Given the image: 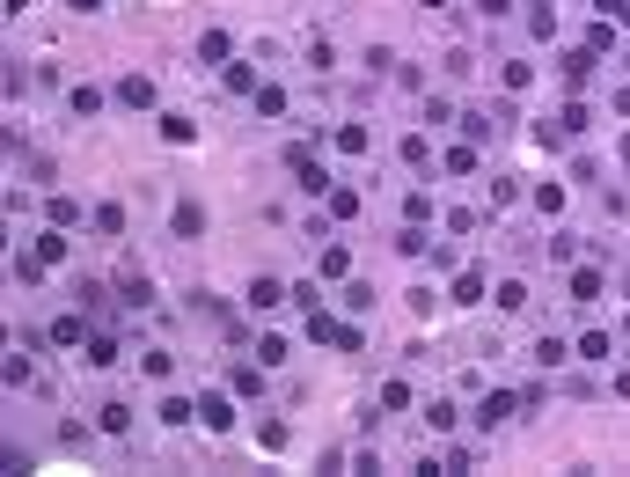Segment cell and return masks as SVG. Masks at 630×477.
Masks as SVG:
<instances>
[{
  "mask_svg": "<svg viewBox=\"0 0 630 477\" xmlns=\"http://www.w3.org/2000/svg\"><path fill=\"white\" fill-rule=\"evenodd\" d=\"M286 170H294V184L308 191V198H330V170H323V154H315V140H286V154H278Z\"/></svg>",
  "mask_w": 630,
  "mask_h": 477,
  "instance_id": "obj_1",
  "label": "cell"
},
{
  "mask_svg": "<svg viewBox=\"0 0 630 477\" xmlns=\"http://www.w3.org/2000/svg\"><path fill=\"white\" fill-rule=\"evenodd\" d=\"M198 427H205V434H227V427H235V390H205V397H198Z\"/></svg>",
  "mask_w": 630,
  "mask_h": 477,
  "instance_id": "obj_2",
  "label": "cell"
},
{
  "mask_svg": "<svg viewBox=\"0 0 630 477\" xmlns=\"http://www.w3.org/2000/svg\"><path fill=\"white\" fill-rule=\"evenodd\" d=\"M44 338L59 345V353H81V345H88V316H81V308H67V316H51V324H44Z\"/></svg>",
  "mask_w": 630,
  "mask_h": 477,
  "instance_id": "obj_3",
  "label": "cell"
},
{
  "mask_svg": "<svg viewBox=\"0 0 630 477\" xmlns=\"http://www.w3.org/2000/svg\"><path fill=\"white\" fill-rule=\"evenodd\" d=\"M0 382H8V390H30V382H37V367H30V338H8V360H0Z\"/></svg>",
  "mask_w": 630,
  "mask_h": 477,
  "instance_id": "obj_4",
  "label": "cell"
},
{
  "mask_svg": "<svg viewBox=\"0 0 630 477\" xmlns=\"http://www.w3.org/2000/svg\"><path fill=\"white\" fill-rule=\"evenodd\" d=\"M286 294H294V287H286V280H271V272H257V280H250V287H242V301H250V308H257V316H264V308H278V301H286Z\"/></svg>",
  "mask_w": 630,
  "mask_h": 477,
  "instance_id": "obj_5",
  "label": "cell"
},
{
  "mask_svg": "<svg viewBox=\"0 0 630 477\" xmlns=\"http://www.w3.org/2000/svg\"><path fill=\"white\" fill-rule=\"evenodd\" d=\"M315 280H352V243H323V257H315Z\"/></svg>",
  "mask_w": 630,
  "mask_h": 477,
  "instance_id": "obj_6",
  "label": "cell"
},
{
  "mask_svg": "<svg viewBox=\"0 0 630 477\" xmlns=\"http://www.w3.org/2000/svg\"><path fill=\"white\" fill-rule=\"evenodd\" d=\"M227 390L257 404V390H264V360H235V367H227Z\"/></svg>",
  "mask_w": 630,
  "mask_h": 477,
  "instance_id": "obj_7",
  "label": "cell"
},
{
  "mask_svg": "<svg viewBox=\"0 0 630 477\" xmlns=\"http://www.w3.org/2000/svg\"><path fill=\"white\" fill-rule=\"evenodd\" d=\"M169 228H177L184 243H198V235H205V206H198V198H177V214H169Z\"/></svg>",
  "mask_w": 630,
  "mask_h": 477,
  "instance_id": "obj_8",
  "label": "cell"
},
{
  "mask_svg": "<svg viewBox=\"0 0 630 477\" xmlns=\"http://www.w3.org/2000/svg\"><path fill=\"white\" fill-rule=\"evenodd\" d=\"M513 411H521V397H513V390H491V397H484V411H477V427L491 434V427H506Z\"/></svg>",
  "mask_w": 630,
  "mask_h": 477,
  "instance_id": "obj_9",
  "label": "cell"
},
{
  "mask_svg": "<svg viewBox=\"0 0 630 477\" xmlns=\"http://www.w3.org/2000/svg\"><path fill=\"white\" fill-rule=\"evenodd\" d=\"M110 96H118L125 111H154V81H147V74H125V81L110 88Z\"/></svg>",
  "mask_w": 630,
  "mask_h": 477,
  "instance_id": "obj_10",
  "label": "cell"
},
{
  "mask_svg": "<svg viewBox=\"0 0 630 477\" xmlns=\"http://www.w3.org/2000/svg\"><path fill=\"white\" fill-rule=\"evenodd\" d=\"M227 60H235V37H227V30H205V37H198V67H227Z\"/></svg>",
  "mask_w": 630,
  "mask_h": 477,
  "instance_id": "obj_11",
  "label": "cell"
},
{
  "mask_svg": "<svg viewBox=\"0 0 630 477\" xmlns=\"http://www.w3.org/2000/svg\"><path fill=\"white\" fill-rule=\"evenodd\" d=\"M140 375H147V382H169V375H177V353H169V345H147V353H140Z\"/></svg>",
  "mask_w": 630,
  "mask_h": 477,
  "instance_id": "obj_12",
  "label": "cell"
},
{
  "mask_svg": "<svg viewBox=\"0 0 630 477\" xmlns=\"http://www.w3.org/2000/svg\"><path fill=\"white\" fill-rule=\"evenodd\" d=\"M220 81H227V96H257L264 81H257V67H242V60H227L220 67Z\"/></svg>",
  "mask_w": 630,
  "mask_h": 477,
  "instance_id": "obj_13",
  "label": "cell"
},
{
  "mask_svg": "<svg viewBox=\"0 0 630 477\" xmlns=\"http://www.w3.org/2000/svg\"><path fill=\"white\" fill-rule=\"evenodd\" d=\"M81 360H88V367H118V338H110V331H88Z\"/></svg>",
  "mask_w": 630,
  "mask_h": 477,
  "instance_id": "obj_14",
  "label": "cell"
},
{
  "mask_svg": "<svg viewBox=\"0 0 630 477\" xmlns=\"http://www.w3.org/2000/svg\"><path fill=\"white\" fill-rule=\"evenodd\" d=\"M44 221H51V228H81V206H74L67 191H51V198H44Z\"/></svg>",
  "mask_w": 630,
  "mask_h": 477,
  "instance_id": "obj_15",
  "label": "cell"
},
{
  "mask_svg": "<svg viewBox=\"0 0 630 477\" xmlns=\"http://www.w3.org/2000/svg\"><path fill=\"white\" fill-rule=\"evenodd\" d=\"M360 206H367V198H360L352 184H330V221H360Z\"/></svg>",
  "mask_w": 630,
  "mask_h": 477,
  "instance_id": "obj_16",
  "label": "cell"
},
{
  "mask_svg": "<svg viewBox=\"0 0 630 477\" xmlns=\"http://www.w3.org/2000/svg\"><path fill=\"white\" fill-rule=\"evenodd\" d=\"M454 418H462L454 397H433V404H425V427H433V434H454Z\"/></svg>",
  "mask_w": 630,
  "mask_h": 477,
  "instance_id": "obj_17",
  "label": "cell"
},
{
  "mask_svg": "<svg viewBox=\"0 0 630 477\" xmlns=\"http://www.w3.org/2000/svg\"><path fill=\"white\" fill-rule=\"evenodd\" d=\"M67 111H74V118H96V111H103V88L74 81V88H67Z\"/></svg>",
  "mask_w": 630,
  "mask_h": 477,
  "instance_id": "obj_18",
  "label": "cell"
},
{
  "mask_svg": "<svg viewBox=\"0 0 630 477\" xmlns=\"http://www.w3.org/2000/svg\"><path fill=\"white\" fill-rule=\"evenodd\" d=\"M161 140H169V147H191V140H198V125H191L184 111H161Z\"/></svg>",
  "mask_w": 630,
  "mask_h": 477,
  "instance_id": "obj_19",
  "label": "cell"
},
{
  "mask_svg": "<svg viewBox=\"0 0 630 477\" xmlns=\"http://www.w3.org/2000/svg\"><path fill=\"white\" fill-rule=\"evenodd\" d=\"M330 140H337V154H374V133L367 125H337Z\"/></svg>",
  "mask_w": 630,
  "mask_h": 477,
  "instance_id": "obj_20",
  "label": "cell"
},
{
  "mask_svg": "<svg viewBox=\"0 0 630 477\" xmlns=\"http://www.w3.org/2000/svg\"><path fill=\"white\" fill-rule=\"evenodd\" d=\"M484 294H491V287H484V272H462V280H454V294H447V301H454V308H477Z\"/></svg>",
  "mask_w": 630,
  "mask_h": 477,
  "instance_id": "obj_21",
  "label": "cell"
},
{
  "mask_svg": "<svg viewBox=\"0 0 630 477\" xmlns=\"http://www.w3.org/2000/svg\"><path fill=\"white\" fill-rule=\"evenodd\" d=\"M587 74H594V51H587V44H571V51H564V81H571V88H587Z\"/></svg>",
  "mask_w": 630,
  "mask_h": 477,
  "instance_id": "obj_22",
  "label": "cell"
},
{
  "mask_svg": "<svg viewBox=\"0 0 630 477\" xmlns=\"http://www.w3.org/2000/svg\"><path fill=\"white\" fill-rule=\"evenodd\" d=\"M477 162H484V154H477V140H454V147H447V177H470Z\"/></svg>",
  "mask_w": 630,
  "mask_h": 477,
  "instance_id": "obj_23",
  "label": "cell"
},
{
  "mask_svg": "<svg viewBox=\"0 0 630 477\" xmlns=\"http://www.w3.org/2000/svg\"><path fill=\"white\" fill-rule=\"evenodd\" d=\"M96 427H103V434H132V404H118V397H110V404L96 411Z\"/></svg>",
  "mask_w": 630,
  "mask_h": 477,
  "instance_id": "obj_24",
  "label": "cell"
},
{
  "mask_svg": "<svg viewBox=\"0 0 630 477\" xmlns=\"http://www.w3.org/2000/svg\"><path fill=\"white\" fill-rule=\"evenodd\" d=\"M601 294V264H571V301H594Z\"/></svg>",
  "mask_w": 630,
  "mask_h": 477,
  "instance_id": "obj_25",
  "label": "cell"
},
{
  "mask_svg": "<svg viewBox=\"0 0 630 477\" xmlns=\"http://www.w3.org/2000/svg\"><path fill=\"white\" fill-rule=\"evenodd\" d=\"M154 411H161V427H191V418H198V404H191V397H161Z\"/></svg>",
  "mask_w": 630,
  "mask_h": 477,
  "instance_id": "obj_26",
  "label": "cell"
},
{
  "mask_svg": "<svg viewBox=\"0 0 630 477\" xmlns=\"http://www.w3.org/2000/svg\"><path fill=\"white\" fill-rule=\"evenodd\" d=\"M118 301H125V308H154V280H147V272H132V280L118 287Z\"/></svg>",
  "mask_w": 630,
  "mask_h": 477,
  "instance_id": "obj_27",
  "label": "cell"
},
{
  "mask_svg": "<svg viewBox=\"0 0 630 477\" xmlns=\"http://www.w3.org/2000/svg\"><path fill=\"white\" fill-rule=\"evenodd\" d=\"M257 360H264V367H286V360H294V345H286L278 331H264V338H257Z\"/></svg>",
  "mask_w": 630,
  "mask_h": 477,
  "instance_id": "obj_28",
  "label": "cell"
},
{
  "mask_svg": "<svg viewBox=\"0 0 630 477\" xmlns=\"http://www.w3.org/2000/svg\"><path fill=\"white\" fill-rule=\"evenodd\" d=\"M88 221H96L103 235H125V206H118V198H103V206H96V214H88Z\"/></svg>",
  "mask_w": 630,
  "mask_h": 477,
  "instance_id": "obj_29",
  "label": "cell"
},
{
  "mask_svg": "<svg viewBox=\"0 0 630 477\" xmlns=\"http://www.w3.org/2000/svg\"><path fill=\"white\" fill-rule=\"evenodd\" d=\"M381 411H411V382H404V375L381 382Z\"/></svg>",
  "mask_w": 630,
  "mask_h": 477,
  "instance_id": "obj_30",
  "label": "cell"
},
{
  "mask_svg": "<svg viewBox=\"0 0 630 477\" xmlns=\"http://www.w3.org/2000/svg\"><path fill=\"white\" fill-rule=\"evenodd\" d=\"M257 118H286V88H278V81L257 88Z\"/></svg>",
  "mask_w": 630,
  "mask_h": 477,
  "instance_id": "obj_31",
  "label": "cell"
},
{
  "mask_svg": "<svg viewBox=\"0 0 630 477\" xmlns=\"http://www.w3.org/2000/svg\"><path fill=\"white\" fill-rule=\"evenodd\" d=\"M491 301L513 316V308H528V287H521V280H498V287H491Z\"/></svg>",
  "mask_w": 630,
  "mask_h": 477,
  "instance_id": "obj_32",
  "label": "cell"
},
{
  "mask_svg": "<svg viewBox=\"0 0 630 477\" xmlns=\"http://www.w3.org/2000/svg\"><path fill=\"white\" fill-rule=\"evenodd\" d=\"M608 353H616V338H608V331H587V338H580V360H594V367H601Z\"/></svg>",
  "mask_w": 630,
  "mask_h": 477,
  "instance_id": "obj_33",
  "label": "cell"
},
{
  "mask_svg": "<svg viewBox=\"0 0 630 477\" xmlns=\"http://www.w3.org/2000/svg\"><path fill=\"white\" fill-rule=\"evenodd\" d=\"M564 360H571V353H564V338H550V331H543V338H535V367H564Z\"/></svg>",
  "mask_w": 630,
  "mask_h": 477,
  "instance_id": "obj_34",
  "label": "cell"
},
{
  "mask_svg": "<svg viewBox=\"0 0 630 477\" xmlns=\"http://www.w3.org/2000/svg\"><path fill=\"white\" fill-rule=\"evenodd\" d=\"M396 154H404L411 170H425V162H433V147H425V133H404V147H396Z\"/></svg>",
  "mask_w": 630,
  "mask_h": 477,
  "instance_id": "obj_35",
  "label": "cell"
},
{
  "mask_svg": "<svg viewBox=\"0 0 630 477\" xmlns=\"http://www.w3.org/2000/svg\"><path fill=\"white\" fill-rule=\"evenodd\" d=\"M550 257H557V264H580V235L557 228V235H550Z\"/></svg>",
  "mask_w": 630,
  "mask_h": 477,
  "instance_id": "obj_36",
  "label": "cell"
},
{
  "mask_svg": "<svg viewBox=\"0 0 630 477\" xmlns=\"http://www.w3.org/2000/svg\"><path fill=\"white\" fill-rule=\"evenodd\" d=\"M37 257H44V264H67V235H59V228L37 235Z\"/></svg>",
  "mask_w": 630,
  "mask_h": 477,
  "instance_id": "obj_37",
  "label": "cell"
},
{
  "mask_svg": "<svg viewBox=\"0 0 630 477\" xmlns=\"http://www.w3.org/2000/svg\"><path fill=\"white\" fill-rule=\"evenodd\" d=\"M535 214H564V184H535Z\"/></svg>",
  "mask_w": 630,
  "mask_h": 477,
  "instance_id": "obj_38",
  "label": "cell"
},
{
  "mask_svg": "<svg viewBox=\"0 0 630 477\" xmlns=\"http://www.w3.org/2000/svg\"><path fill=\"white\" fill-rule=\"evenodd\" d=\"M396 257H425V235H418V221H404V235H396Z\"/></svg>",
  "mask_w": 630,
  "mask_h": 477,
  "instance_id": "obj_39",
  "label": "cell"
},
{
  "mask_svg": "<svg viewBox=\"0 0 630 477\" xmlns=\"http://www.w3.org/2000/svg\"><path fill=\"white\" fill-rule=\"evenodd\" d=\"M528 30H535V37H550V30H557V8H550V0H535V8H528Z\"/></svg>",
  "mask_w": 630,
  "mask_h": 477,
  "instance_id": "obj_40",
  "label": "cell"
},
{
  "mask_svg": "<svg viewBox=\"0 0 630 477\" xmlns=\"http://www.w3.org/2000/svg\"><path fill=\"white\" fill-rule=\"evenodd\" d=\"M587 118H594V111H587V103H580V96H571V103H564V118H557V125H564V133H587Z\"/></svg>",
  "mask_w": 630,
  "mask_h": 477,
  "instance_id": "obj_41",
  "label": "cell"
},
{
  "mask_svg": "<svg viewBox=\"0 0 630 477\" xmlns=\"http://www.w3.org/2000/svg\"><path fill=\"white\" fill-rule=\"evenodd\" d=\"M345 308H352V316H367V308H374V287H367V280H352V287H345Z\"/></svg>",
  "mask_w": 630,
  "mask_h": 477,
  "instance_id": "obj_42",
  "label": "cell"
},
{
  "mask_svg": "<svg viewBox=\"0 0 630 477\" xmlns=\"http://www.w3.org/2000/svg\"><path fill=\"white\" fill-rule=\"evenodd\" d=\"M528 81H535V67H528V60H506V88H513V96H521Z\"/></svg>",
  "mask_w": 630,
  "mask_h": 477,
  "instance_id": "obj_43",
  "label": "cell"
},
{
  "mask_svg": "<svg viewBox=\"0 0 630 477\" xmlns=\"http://www.w3.org/2000/svg\"><path fill=\"white\" fill-rule=\"evenodd\" d=\"M594 15H608L616 30H630V0H594Z\"/></svg>",
  "mask_w": 630,
  "mask_h": 477,
  "instance_id": "obj_44",
  "label": "cell"
},
{
  "mask_svg": "<svg viewBox=\"0 0 630 477\" xmlns=\"http://www.w3.org/2000/svg\"><path fill=\"white\" fill-rule=\"evenodd\" d=\"M404 221H418V228L433 221V198H425V191H411V198H404Z\"/></svg>",
  "mask_w": 630,
  "mask_h": 477,
  "instance_id": "obj_45",
  "label": "cell"
},
{
  "mask_svg": "<svg viewBox=\"0 0 630 477\" xmlns=\"http://www.w3.org/2000/svg\"><path fill=\"white\" fill-rule=\"evenodd\" d=\"M308 67H315V74H330V67H337V60H330V37H308Z\"/></svg>",
  "mask_w": 630,
  "mask_h": 477,
  "instance_id": "obj_46",
  "label": "cell"
},
{
  "mask_svg": "<svg viewBox=\"0 0 630 477\" xmlns=\"http://www.w3.org/2000/svg\"><path fill=\"white\" fill-rule=\"evenodd\" d=\"M462 140H477V147H484V140H491V118H484V111H470V118H462Z\"/></svg>",
  "mask_w": 630,
  "mask_h": 477,
  "instance_id": "obj_47",
  "label": "cell"
},
{
  "mask_svg": "<svg viewBox=\"0 0 630 477\" xmlns=\"http://www.w3.org/2000/svg\"><path fill=\"white\" fill-rule=\"evenodd\" d=\"M506 8H513V0H477V15H491V23H498Z\"/></svg>",
  "mask_w": 630,
  "mask_h": 477,
  "instance_id": "obj_48",
  "label": "cell"
},
{
  "mask_svg": "<svg viewBox=\"0 0 630 477\" xmlns=\"http://www.w3.org/2000/svg\"><path fill=\"white\" fill-rule=\"evenodd\" d=\"M608 390H616V397H623V404H630V367H623V375H616V382H608Z\"/></svg>",
  "mask_w": 630,
  "mask_h": 477,
  "instance_id": "obj_49",
  "label": "cell"
},
{
  "mask_svg": "<svg viewBox=\"0 0 630 477\" xmlns=\"http://www.w3.org/2000/svg\"><path fill=\"white\" fill-rule=\"evenodd\" d=\"M67 8H74V15H96V8H103V0H67Z\"/></svg>",
  "mask_w": 630,
  "mask_h": 477,
  "instance_id": "obj_50",
  "label": "cell"
},
{
  "mask_svg": "<svg viewBox=\"0 0 630 477\" xmlns=\"http://www.w3.org/2000/svg\"><path fill=\"white\" fill-rule=\"evenodd\" d=\"M616 154H623V170H630V133H623V147H616Z\"/></svg>",
  "mask_w": 630,
  "mask_h": 477,
  "instance_id": "obj_51",
  "label": "cell"
},
{
  "mask_svg": "<svg viewBox=\"0 0 630 477\" xmlns=\"http://www.w3.org/2000/svg\"><path fill=\"white\" fill-rule=\"evenodd\" d=\"M425 8H447V0H425Z\"/></svg>",
  "mask_w": 630,
  "mask_h": 477,
  "instance_id": "obj_52",
  "label": "cell"
},
{
  "mask_svg": "<svg viewBox=\"0 0 630 477\" xmlns=\"http://www.w3.org/2000/svg\"><path fill=\"white\" fill-rule=\"evenodd\" d=\"M623 338H630V316H623Z\"/></svg>",
  "mask_w": 630,
  "mask_h": 477,
  "instance_id": "obj_53",
  "label": "cell"
}]
</instances>
